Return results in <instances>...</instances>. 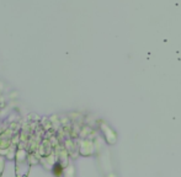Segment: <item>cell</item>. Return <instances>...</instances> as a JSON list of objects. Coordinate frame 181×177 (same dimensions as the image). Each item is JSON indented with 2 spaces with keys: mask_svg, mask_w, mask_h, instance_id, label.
I'll list each match as a JSON object with an SVG mask.
<instances>
[{
  "mask_svg": "<svg viewBox=\"0 0 181 177\" xmlns=\"http://www.w3.org/2000/svg\"><path fill=\"white\" fill-rule=\"evenodd\" d=\"M62 172H63V167H62V165L59 164V162H56L54 164V166H53V173H54V176L59 177L62 175Z\"/></svg>",
  "mask_w": 181,
  "mask_h": 177,
  "instance_id": "cell-1",
  "label": "cell"
}]
</instances>
